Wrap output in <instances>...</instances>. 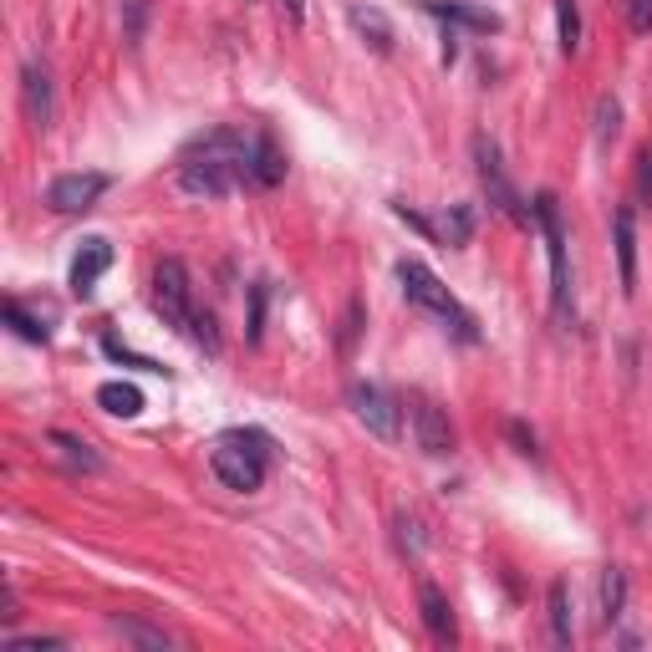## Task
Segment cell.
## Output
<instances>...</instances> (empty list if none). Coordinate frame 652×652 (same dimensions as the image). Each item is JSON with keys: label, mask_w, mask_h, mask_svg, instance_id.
<instances>
[{"label": "cell", "mask_w": 652, "mask_h": 652, "mask_svg": "<svg viewBox=\"0 0 652 652\" xmlns=\"http://www.w3.org/2000/svg\"><path fill=\"white\" fill-rule=\"evenodd\" d=\"M398 285H402V296L419 306V311H429L444 332H453L459 342H480V321L469 317L464 302H459L423 260H398Z\"/></svg>", "instance_id": "7a4b0ae2"}, {"label": "cell", "mask_w": 652, "mask_h": 652, "mask_svg": "<svg viewBox=\"0 0 652 652\" xmlns=\"http://www.w3.org/2000/svg\"><path fill=\"white\" fill-rule=\"evenodd\" d=\"M347 16H351V26H357V36H362V41H368L378 56H387V51H393V26H387V16L378 11V5H351Z\"/></svg>", "instance_id": "2e32d148"}, {"label": "cell", "mask_w": 652, "mask_h": 652, "mask_svg": "<svg viewBox=\"0 0 652 652\" xmlns=\"http://www.w3.org/2000/svg\"><path fill=\"white\" fill-rule=\"evenodd\" d=\"M474 168H480V184H485V194H489V204L500 209L504 219H515V225H530V209H525V200H520V189L504 179V164H500V149H495V138H485V133H474Z\"/></svg>", "instance_id": "5b68a950"}, {"label": "cell", "mask_w": 652, "mask_h": 652, "mask_svg": "<svg viewBox=\"0 0 652 652\" xmlns=\"http://www.w3.org/2000/svg\"><path fill=\"white\" fill-rule=\"evenodd\" d=\"M11 648L16 652H56V648H67L62 637H11Z\"/></svg>", "instance_id": "f546056e"}, {"label": "cell", "mask_w": 652, "mask_h": 652, "mask_svg": "<svg viewBox=\"0 0 652 652\" xmlns=\"http://www.w3.org/2000/svg\"><path fill=\"white\" fill-rule=\"evenodd\" d=\"M555 31H561V51L566 56L581 51V11H576V0H555Z\"/></svg>", "instance_id": "603a6c76"}, {"label": "cell", "mask_w": 652, "mask_h": 652, "mask_svg": "<svg viewBox=\"0 0 652 652\" xmlns=\"http://www.w3.org/2000/svg\"><path fill=\"white\" fill-rule=\"evenodd\" d=\"M21 113L31 123L36 133H47L51 128V113H56V87H51V67L41 56H31L26 67H21Z\"/></svg>", "instance_id": "9c48e42d"}, {"label": "cell", "mask_w": 652, "mask_h": 652, "mask_svg": "<svg viewBox=\"0 0 652 652\" xmlns=\"http://www.w3.org/2000/svg\"><path fill=\"white\" fill-rule=\"evenodd\" d=\"M102 351H107L113 362H123V368H138V372H164V368H158V362H153V357H138L133 347H123V342H117L113 332L102 336Z\"/></svg>", "instance_id": "d4e9b609"}, {"label": "cell", "mask_w": 652, "mask_h": 652, "mask_svg": "<svg viewBox=\"0 0 652 652\" xmlns=\"http://www.w3.org/2000/svg\"><path fill=\"white\" fill-rule=\"evenodd\" d=\"M98 402L113 413V419H138V413H143V393H138L133 383H102Z\"/></svg>", "instance_id": "ac0fdd59"}, {"label": "cell", "mask_w": 652, "mask_h": 652, "mask_svg": "<svg viewBox=\"0 0 652 652\" xmlns=\"http://www.w3.org/2000/svg\"><path fill=\"white\" fill-rule=\"evenodd\" d=\"M546 606H551V637L561 642V648H571L576 627H571V597H566V581H551V591H546Z\"/></svg>", "instance_id": "ffe728a7"}, {"label": "cell", "mask_w": 652, "mask_h": 652, "mask_svg": "<svg viewBox=\"0 0 652 652\" xmlns=\"http://www.w3.org/2000/svg\"><path fill=\"white\" fill-rule=\"evenodd\" d=\"M504 434H510V438H515V444H520V453H536V434H530L525 423H515V419H510V423H504Z\"/></svg>", "instance_id": "1f68e13d"}, {"label": "cell", "mask_w": 652, "mask_h": 652, "mask_svg": "<svg viewBox=\"0 0 652 652\" xmlns=\"http://www.w3.org/2000/svg\"><path fill=\"white\" fill-rule=\"evenodd\" d=\"M637 189L652 200V149H642V158H637Z\"/></svg>", "instance_id": "836d02e7"}, {"label": "cell", "mask_w": 652, "mask_h": 652, "mask_svg": "<svg viewBox=\"0 0 652 652\" xmlns=\"http://www.w3.org/2000/svg\"><path fill=\"white\" fill-rule=\"evenodd\" d=\"M597 602H602V622L612 627V622L622 617V606H627V571L622 566L602 571V591H597Z\"/></svg>", "instance_id": "d6986e66"}, {"label": "cell", "mask_w": 652, "mask_h": 652, "mask_svg": "<svg viewBox=\"0 0 652 652\" xmlns=\"http://www.w3.org/2000/svg\"><path fill=\"white\" fill-rule=\"evenodd\" d=\"M285 179V153L276 149L270 133L251 138V189H276Z\"/></svg>", "instance_id": "4fadbf2b"}, {"label": "cell", "mask_w": 652, "mask_h": 652, "mask_svg": "<svg viewBox=\"0 0 652 652\" xmlns=\"http://www.w3.org/2000/svg\"><path fill=\"white\" fill-rule=\"evenodd\" d=\"M113 266V245L107 240H87L82 251H77V260H72V276H67V285H72V296H92L98 291V281H102V270Z\"/></svg>", "instance_id": "8fae6325"}, {"label": "cell", "mask_w": 652, "mask_h": 652, "mask_svg": "<svg viewBox=\"0 0 652 652\" xmlns=\"http://www.w3.org/2000/svg\"><path fill=\"white\" fill-rule=\"evenodd\" d=\"M469 234H474V209L469 204H449V215L438 219V240L444 245H469Z\"/></svg>", "instance_id": "7402d4cb"}, {"label": "cell", "mask_w": 652, "mask_h": 652, "mask_svg": "<svg viewBox=\"0 0 652 652\" xmlns=\"http://www.w3.org/2000/svg\"><path fill=\"white\" fill-rule=\"evenodd\" d=\"M617 133H622V102L612 98V92H602V98H597V143L612 149Z\"/></svg>", "instance_id": "cb8c5ba5"}, {"label": "cell", "mask_w": 652, "mask_h": 652, "mask_svg": "<svg viewBox=\"0 0 652 652\" xmlns=\"http://www.w3.org/2000/svg\"><path fill=\"white\" fill-rule=\"evenodd\" d=\"M612 240H617V266H622V291L632 296L637 291V225H632V209L622 204L612 215Z\"/></svg>", "instance_id": "5bb4252c"}, {"label": "cell", "mask_w": 652, "mask_h": 652, "mask_svg": "<svg viewBox=\"0 0 652 652\" xmlns=\"http://www.w3.org/2000/svg\"><path fill=\"white\" fill-rule=\"evenodd\" d=\"M419 612H423V627H429L434 642H453V606H449V597H444L434 581L419 586Z\"/></svg>", "instance_id": "9a60e30c"}, {"label": "cell", "mask_w": 652, "mask_h": 652, "mask_svg": "<svg viewBox=\"0 0 652 652\" xmlns=\"http://www.w3.org/2000/svg\"><path fill=\"white\" fill-rule=\"evenodd\" d=\"M540 234H546V251H551V302H555V317L566 321L571 317V270H566V234H561V209H555V194L540 189L536 204H530Z\"/></svg>", "instance_id": "8992f818"}, {"label": "cell", "mask_w": 652, "mask_h": 652, "mask_svg": "<svg viewBox=\"0 0 652 652\" xmlns=\"http://www.w3.org/2000/svg\"><path fill=\"white\" fill-rule=\"evenodd\" d=\"M281 5H285V16H291V21L306 16V0H281Z\"/></svg>", "instance_id": "e575fe53"}, {"label": "cell", "mask_w": 652, "mask_h": 652, "mask_svg": "<svg viewBox=\"0 0 652 652\" xmlns=\"http://www.w3.org/2000/svg\"><path fill=\"white\" fill-rule=\"evenodd\" d=\"M413 434H419V449L429 453V459L453 453V423H449V413H444L438 402H429V398L413 402Z\"/></svg>", "instance_id": "30bf717a"}, {"label": "cell", "mask_w": 652, "mask_h": 652, "mask_svg": "<svg viewBox=\"0 0 652 652\" xmlns=\"http://www.w3.org/2000/svg\"><path fill=\"white\" fill-rule=\"evenodd\" d=\"M357 332H362V302H351V306H347V317H342V351H351Z\"/></svg>", "instance_id": "f1b7e54d"}, {"label": "cell", "mask_w": 652, "mask_h": 652, "mask_svg": "<svg viewBox=\"0 0 652 652\" xmlns=\"http://www.w3.org/2000/svg\"><path fill=\"white\" fill-rule=\"evenodd\" d=\"M423 11L449 26H464V31H480V36H495L504 31V21L495 11H480V5H464V0H423Z\"/></svg>", "instance_id": "7c38bea8"}, {"label": "cell", "mask_w": 652, "mask_h": 652, "mask_svg": "<svg viewBox=\"0 0 652 652\" xmlns=\"http://www.w3.org/2000/svg\"><path fill=\"white\" fill-rule=\"evenodd\" d=\"M347 408H351V419L362 423L372 438H383V444H398L402 434V408L393 402V393L378 383H351L347 387Z\"/></svg>", "instance_id": "52a82bcc"}, {"label": "cell", "mask_w": 652, "mask_h": 652, "mask_svg": "<svg viewBox=\"0 0 652 652\" xmlns=\"http://www.w3.org/2000/svg\"><path fill=\"white\" fill-rule=\"evenodd\" d=\"M153 311L164 317V327L189 336V321H194V285H189V266L179 255H164L158 266H153Z\"/></svg>", "instance_id": "277c9868"}, {"label": "cell", "mask_w": 652, "mask_h": 652, "mask_svg": "<svg viewBox=\"0 0 652 652\" xmlns=\"http://www.w3.org/2000/svg\"><path fill=\"white\" fill-rule=\"evenodd\" d=\"M113 632H123L128 642H138V648H168L164 632H153V627H143V622H133V617H113Z\"/></svg>", "instance_id": "4316f807"}, {"label": "cell", "mask_w": 652, "mask_h": 652, "mask_svg": "<svg viewBox=\"0 0 652 652\" xmlns=\"http://www.w3.org/2000/svg\"><path fill=\"white\" fill-rule=\"evenodd\" d=\"M209 469H215V480L225 489H240V495H251V489L266 485V469H270V438L255 434V429H234L215 444L209 453Z\"/></svg>", "instance_id": "3957f363"}, {"label": "cell", "mask_w": 652, "mask_h": 652, "mask_svg": "<svg viewBox=\"0 0 652 652\" xmlns=\"http://www.w3.org/2000/svg\"><path fill=\"white\" fill-rule=\"evenodd\" d=\"M260 332H266V285L255 281L251 285V342H260Z\"/></svg>", "instance_id": "83f0119b"}, {"label": "cell", "mask_w": 652, "mask_h": 652, "mask_svg": "<svg viewBox=\"0 0 652 652\" xmlns=\"http://www.w3.org/2000/svg\"><path fill=\"white\" fill-rule=\"evenodd\" d=\"M47 444L62 453L72 469H87V474H98V469H102V453L92 449L87 438H72V434H62V429H56V434H47Z\"/></svg>", "instance_id": "e0dca14e"}, {"label": "cell", "mask_w": 652, "mask_h": 652, "mask_svg": "<svg viewBox=\"0 0 652 652\" xmlns=\"http://www.w3.org/2000/svg\"><path fill=\"white\" fill-rule=\"evenodd\" d=\"M0 317H5V327H11V332H16V336H26V342H36V347H47V342H51V332H47V327H41V321L31 317V311H26V306L16 302V296H11V302L0 306Z\"/></svg>", "instance_id": "44dd1931"}, {"label": "cell", "mask_w": 652, "mask_h": 652, "mask_svg": "<svg viewBox=\"0 0 652 652\" xmlns=\"http://www.w3.org/2000/svg\"><path fill=\"white\" fill-rule=\"evenodd\" d=\"M251 138L240 128H209L179 158V189L200 200H225L234 189H251Z\"/></svg>", "instance_id": "6da1fadb"}, {"label": "cell", "mask_w": 652, "mask_h": 652, "mask_svg": "<svg viewBox=\"0 0 652 652\" xmlns=\"http://www.w3.org/2000/svg\"><path fill=\"white\" fill-rule=\"evenodd\" d=\"M143 26H149V0H123V41L128 47L143 41Z\"/></svg>", "instance_id": "484cf974"}, {"label": "cell", "mask_w": 652, "mask_h": 652, "mask_svg": "<svg viewBox=\"0 0 652 652\" xmlns=\"http://www.w3.org/2000/svg\"><path fill=\"white\" fill-rule=\"evenodd\" d=\"M398 530H402V546H408V551H423V536H419V520H408V515H398Z\"/></svg>", "instance_id": "d6a6232c"}, {"label": "cell", "mask_w": 652, "mask_h": 652, "mask_svg": "<svg viewBox=\"0 0 652 652\" xmlns=\"http://www.w3.org/2000/svg\"><path fill=\"white\" fill-rule=\"evenodd\" d=\"M107 189H113V174H62V179H51V189H47V209H56V215H82Z\"/></svg>", "instance_id": "ba28073f"}, {"label": "cell", "mask_w": 652, "mask_h": 652, "mask_svg": "<svg viewBox=\"0 0 652 652\" xmlns=\"http://www.w3.org/2000/svg\"><path fill=\"white\" fill-rule=\"evenodd\" d=\"M627 26L632 31H652V0H627Z\"/></svg>", "instance_id": "4dcf8cb0"}]
</instances>
